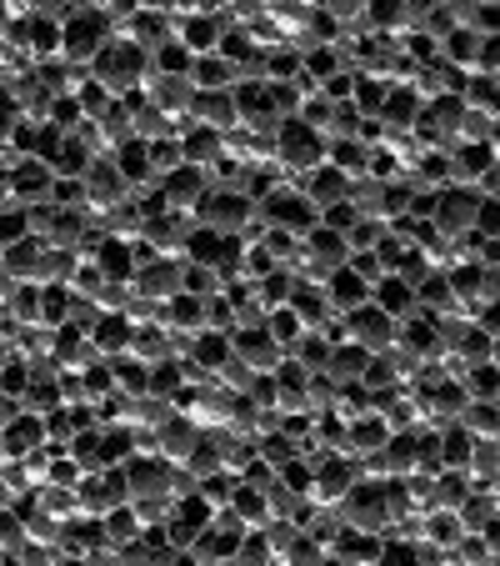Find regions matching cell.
I'll return each mask as SVG.
<instances>
[{"instance_id": "9a60e30c", "label": "cell", "mask_w": 500, "mask_h": 566, "mask_svg": "<svg viewBox=\"0 0 500 566\" xmlns=\"http://www.w3.org/2000/svg\"><path fill=\"white\" fill-rule=\"evenodd\" d=\"M131 317L126 311H100L96 327H90V346L100 351V356H120V351L131 346Z\"/></svg>"}, {"instance_id": "5b68a950", "label": "cell", "mask_w": 500, "mask_h": 566, "mask_svg": "<svg viewBox=\"0 0 500 566\" xmlns=\"http://www.w3.org/2000/svg\"><path fill=\"white\" fill-rule=\"evenodd\" d=\"M181 271H185L181 256H151V261L135 266L131 291L145 296V301H171V296L181 291Z\"/></svg>"}, {"instance_id": "4316f807", "label": "cell", "mask_w": 500, "mask_h": 566, "mask_svg": "<svg viewBox=\"0 0 500 566\" xmlns=\"http://www.w3.org/2000/svg\"><path fill=\"white\" fill-rule=\"evenodd\" d=\"M61 141H66V131H61V126H51V120H41V126H35V146H31V156H41L45 165L55 161V151H61Z\"/></svg>"}, {"instance_id": "d6986e66", "label": "cell", "mask_w": 500, "mask_h": 566, "mask_svg": "<svg viewBox=\"0 0 500 566\" xmlns=\"http://www.w3.org/2000/svg\"><path fill=\"white\" fill-rule=\"evenodd\" d=\"M370 356H376V351L356 346V341H336V346H330V361H326V376L330 382H360V371H366Z\"/></svg>"}, {"instance_id": "83f0119b", "label": "cell", "mask_w": 500, "mask_h": 566, "mask_svg": "<svg viewBox=\"0 0 500 566\" xmlns=\"http://www.w3.org/2000/svg\"><path fill=\"white\" fill-rule=\"evenodd\" d=\"M11 25V0H0V31Z\"/></svg>"}, {"instance_id": "44dd1931", "label": "cell", "mask_w": 500, "mask_h": 566, "mask_svg": "<svg viewBox=\"0 0 500 566\" xmlns=\"http://www.w3.org/2000/svg\"><path fill=\"white\" fill-rule=\"evenodd\" d=\"M25 31H31V61L61 55V21L55 15H25Z\"/></svg>"}, {"instance_id": "d4e9b609", "label": "cell", "mask_w": 500, "mask_h": 566, "mask_svg": "<svg viewBox=\"0 0 500 566\" xmlns=\"http://www.w3.org/2000/svg\"><path fill=\"white\" fill-rule=\"evenodd\" d=\"M456 421L466 426L470 436H480V441H486V436H496V402H466Z\"/></svg>"}, {"instance_id": "6da1fadb", "label": "cell", "mask_w": 500, "mask_h": 566, "mask_svg": "<svg viewBox=\"0 0 500 566\" xmlns=\"http://www.w3.org/2000/svg\"><path fill=\"white\" fill-rule=\"evenodd\" d=\"M86 76L96 81V86H106L110 96H135V90H145V81H151L155 71H151V55H145L141 45H131L126 35H110V41L90 55Z\"/></svg>"}, {"instance_id": "ba28073f", "label": "cell", "mask_w": 500, "mask_h": 566, "mask_svg": "<svg viewBox=\"0 0 500 566\" xmlns=\"http://www.w3.org/2000/svg\"><path fill=\"white\" fill-rule=\"evenodd\" d=\"M51 181H55V171L41 161V156H15L11 161V201L15 206L51 201Z\"/></svg>"}, {"instance_id": "8992f818", "label": "cell", "mask_w": 500, "mask_h": 566, "mask_svg": "<svg viewBox=\"0 0 500 566\" xmlns=\"http://www.w3.org/2000/svg\"><path fill=\"white\" fill-rule=\"evenodd\" d=\"M185 126H206V131H236L240 126V110L230 90H196L191 96V110H185Z\"/></svg>"}, {"instance_id": "ac0fdd59", "label": "cell", "mask_w": 500, "mask_h": 566, "mask_svg": "<svg viewBox=\"0 0 500 566\" xmlns=\"http://www.w3.org/2000/svg\"><path fill=\"white\" fill-rule=\"evenodd\" d=\"M191 86L196 90H230L236 86V66H230L226 55H196V61H191Z\"/></svg>"}, {"instance_id": "603a6c76", "label": "cell", "mask_w": 500, "mask_h": 566, "mask_svg": "<svg viewBox=\"0 0 500 566\" xmlns=\"http://www.w3.org/2000/svg\"><path fill=\"white\" fill-rule=\"evenodd\" d=\"M70 317V286H41V317L35 327H66Z\"/></svg>"}, {"instance_id": "5bb4252c", "label": "cell", "mask_w": 500, "mask_h": 566, "mask_svg": "<svg viewBox=\"0 0 500 566\" xmlns=\"http://www.w3.org/2000/svg\"><path fill=\"white\" fill-rule=\"evenodd\" d=\"M181 156H185V165H200V171H210V165L226 156V136L206 131V126H185V131H181Z\"/></svg>"}, {"instance_id": "7402d4cb", "label": "cell", "mask_w": 500, "mask_h": 566, "mask_svg": "<svg viewBox=\"0 0 500 566\" xmlns=\"http://www.w3.org/2000/svg\"><path fill=\"white\" fill-rule=\"evenodd\" d=\"M90 161H96V151H90L80 136H70L66 131V141H61V151H55V161H51V171L55 175H86L90 171Z\"/></svg>"}, {"instance_id": "7c38bea8", "label": "cell", "mask_w": 500, "mask_h": 566, "mask_svg": "<svg viewBox=\"0 0 500 566\" xmlns=\"http://www.w3.org/2000/svg\"><path fill=\"white\" fill-rule=\"evenodd\" d=\"M381 126H385V136H395V131H411L415 126V116H421V96H415L411 86H385V100H381Z\"/></svg>"}, {"instance_id": "2e32d148", "label": "cell", "mask_w": 500, "mask_h": 566, "mask_svg": "<svg viewBox=\"0 0 500 566\" xmlns=\"http://www.w3.org/2000/svg\"><path fill=\"white\" fill-rule=\"evenodd\" d=\"M370 301L381 306L385 317H395V321H401V317H411V311H415V291H411V286H405L395 271H385L381 281L370 286Z\"/></svg>"}, {"instance_id": "30bf717a", "label": "cell", "mask_w": 500, "mask_h": 566, "mask_svg": "<svg viewBox=\"0 0 500 566\" xmlns=\"http://www.w3.org/2000/svg\"><path fill=\"white\" fill-rule=\"evenodd\" d=\"M320 286H326V301H330V311H340V317H346V311H356V306H366V301H370V281H366V276H356V271H350L346 261H340L336 271H330Z\"/></svg>"}, {"instance_id": "ffe728a7", "label": "cell", "mask_w": 500, "mask_h": 566, "mask_svg": "<svg viewBox=\"0 0 500 566\" xmlns=\"http://www.w3.org/2000/svg\"><path fill=\"white\" fill-rule=\"evenodd\" d=\"M110 165H116L126 181H131V191H141V185H151V161H145V141H126V146H116L110 151Z\"/></svg>"}, {"instance_id": "3957f363", "label": "cell", "mask_w": 500, "mask_h": 566, "mask_svg": "<svg viewBox=\"0 0 500 566\" xmlns=\"http://www.w3.org/2000/svg\"><path fill=\"white\" fill-rule=\"evenodd\" d=\"M275 165H281L285 181H301L311 175L316 165H326V136L311 131L305 120H281L275 126Z\"/></svg>"}, {"instance_id": "e0dca14e", "label": "cell", "mask_w": 500, "mask_h": 566, "mask_svg": "<svg viewBox=\"0 0 500 566\" xmlns=\"http://www.w3.org/2000/svg\"><path fill=\"white\" fill-rule=\"evenodd\" d=\"M220 256H226V236L196 221V226H191V236H185V246H181V261H191V266H220Z\"/></svg>"}, {"instance_id": "277c9868", "label": "cell", "mask_w": 500, "mask_h": 566, "mask_svg": "<svg viewBox=\"0 0 500 566\" xmlns=\"http://www.w3.org/2000/svg\"><path fill=\"white\" fill-rule=\"evenodd\" d=\"M340 321H346V341H356V346H366V351H391L395 346V331H401V321L385 317L376 301L346 311Z\"/></svg>"}, {"instance_id": "9c48e42d", "label": "cell", "mask_w": 500, "mask_h": 566, "mask_svg": "<svg viewBox=\"0 0 500 566\" xmlns=\"http://www.w3.org/2000/svg\"><path fill=\"white\" fill-rule=\"evenodd\" d=\"M171 21H175V41L191 55H210L220 31H226V15H171Z\"/></svg>"}, {"instance_id": "7a4b0ae2", "label": "cell", "mask_w": 500, "mask_h": 566, "mask_svg": "<svg viewBox=\"0 0 500 566\" xmlns=\"http://www.w3.org/2000/svg\"><path fill=\"white\" fill-rule=\"evenodd\" d=\"M116 35V21H110L100 6L90 0H76L66 15H61V55H66L70 66H90V55Z\"/></svg>"}, {"instance_id": "8fae6325", "label": "cell", "mask_w": 500, "mask_h": 566, "mask_svg": "<svg viewBox=\"0 0 500 566\" xmlns=\"http://www.w3.org/2000/svg\"><path fill=\"white\" fill-rule=\"evenodd\" d=\"M191 96H196L191 76H151V81H145V100H151L155 110H165V116H175V120H185Z\"/></svg>"}, {"instance_id": "484cf974", "label": "cell", "mask_w": 500, "mask_h": 566, "mask_svg": "<svg viewBox=\"0 0 500 566\" xmlns=\"http://www.w3.org/2000/svg\"><path fill=\"white\" fill-rule=\"evenodd\" d=\"M45 120H51V126H61V131H76L80 120V100L76 96H51V106H45Z\"/></svg>"}, {"instance_id": "cb8c5ba5", "label": "cell", "mask_w": 500, "mask_h": 566, "mask_svg": "<svg viewBox=\"0 0 500 566\" xmlns=\"http://www.w3.org/2000/svg\"><path fill=\"white\" fill-rule=\"evenodd\" d=\"M265 331H271V341L285 351V346H291V341L305 331V321L295 317L291 306H275V311H265Z\"/></svg>"}, {"instance_id": "52a82bcc", "label": "cell", "mask_w": 500, "mask_h": 566, "mask_svg": "<svg viewBox=\"0 0 500 566\" xmlns=\"http://www.w3.org/2000/svg\"><path fill=\"white\" fill-rule=\"evenodd\" d=\"M161 196H165V206L171 211H185V216H196V206H200V196L210 191V175L200 171V165H175L171 175H161Z\"/></svg>"}, {"instance_id": "4fadbf2b", "label": "cell", "mask_w": 500, "mask_h": 566, "mask_svg": "<svg viewBox=\"0 0 500 566\" xmlns=\"http://www.w3.org/2000/svg\"><path fill=\"white\" fill-rule=\"evenodd\" d=\"M96 271L106 276V281H120V286H131V276H135V250H131V241H116V236H106L96 246Z\"/></svg>"}]
</instances>
